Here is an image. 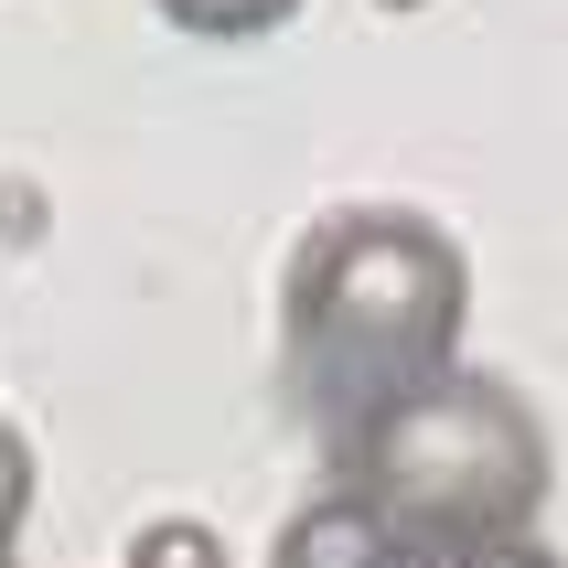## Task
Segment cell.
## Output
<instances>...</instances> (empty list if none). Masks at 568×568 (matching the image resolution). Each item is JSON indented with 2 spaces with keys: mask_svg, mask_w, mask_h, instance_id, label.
I'll list each match as a JSON object with an SVG mask.
<instances>
[{
  "mask_svg": "<svg viewBox=\"0 0 568 568\" xmlns=\"http://www.w3.org/2000/svg\"><path fill=\"white\" fill-rule=\"evenodd\" d=\"M473 322V257L462 236L408 204H333L301 225L280 280V386L312 418V440L354 429L365 408L462 365Z\"/></svg>",
  "mask_w": 568,
  "mask_h": 568,
  "instance_id": "obj_1",
  "label": "cell"
},
{
  "mask_svg": "<svg viewBox=\"0 0 568 568\" xmlns=\"http://www.w3.org/2000/svg\"><path fill=\"white\" fill-rule=\"evenodd\" d=\"M322 473L386 537L397 568H450L473 547L537 537L547 494H558V440H547L526 386L450 365V376L365 408L354 429H333Z\"/></svg>",
  "mask_w": 568,
  "mask_h": 568,
  "instance_id": "obj_2",
  "label": "cell"
},
{
  "mask_svg": "<svg viewBox=\"0 0 568 568\" xmlns=\"http://www.w3.org/2000/svg\"><path fill=\"white\" fill-rule=\"evenodd\" d=\"M268 568H397V558H386V537H376V526H365V515L344 505V494H333V483H322L312 505H301V515L280 526Z\"/></svg>",
  "mask_w": 568,
  "mask_h": 568,
  "instance_id": "obj_3",
  "label": "cell"
},
{
  "mask_svg": "<svg viewBox=\"0 0 568 568\" xmlns=\"http://www.w3.org/2000/svg\"><path fill=\"white\" fill-rule=\"evenodd\" d=\"M151 11L193 43H268L280 22H301V0H151Z\"/></svg>",
  "mask_w": 568,
  "mask_h": 568,
  "instance_id": "obj_4",
  "label": "cell"
},
{
  "mask_svg": "<svg viewBox=\"0 0 568 568\" xmlns=\"http://www.w3.org/2000/svg\"><path fill=\"white\" fill-rule=\"evenodd\" d=\"M119 568H225V537H215V526H193V515H151V526L129 537Z\"/></svg>",
  "mask_w": 568,
  "mask_h": 568,
  "instance_id": "obj_5",
  "label": "cell"
},
{
  "mask_svg": "<svg viewBox=\"0 0 568 568\" xmlns=\"http://www.w3.org/2000/svg\"><path fill=\"white\" fill-rule=\"evenodd\" d=\"M32 526V440L0 418V558H11V537Z\"/></svg>",
  "mask_w": 568,
  "mask_h": 568,
  "instance_id": "obj_6",
  "label": "cell"
},
{
  "mask_svg": "<svg viewBox=\"0 0 568 568\" xmlns=\"http://www.w3.org/2000/svg\"><path fill=\"white\" fill-rule=\"evenodd\" d=\"M450 568H568V558L537 547V537H505V547H473V558H450Z\"/></svg>",
  "mask_w": 568,
  "mask_h": 568,
  "instance_id": "obj_7",
  "label": "cell"
},
{
  "mask_svg": "<svg viewBox=\"0 0 568 568\" xmlns=\"http://www.w3.org/2000/svg\"><path fill=\"white\" fill-rule=\"evenodd\" d=\"M376 11H418V0H376Z\"/></svg>",
  "mask_w": 568,
  "mask_h": 568,
  "instance_id": "obj_8",
  "label": "cell"
},
{
  "mask_svg": "<svg viewBox=\"0 0 568 568\" xmlns=\"http://www.w3.org/2000/svg\"><path fill=\"white\" fill-rule=\"evenodd\" d=\"M0 568H22V558H0Z\"/></svg>",
  "mask_w": 568,
  "mask_h": 568,
  "instance_id": "obj_9",
  "label": "cell"
}]
</instances>
